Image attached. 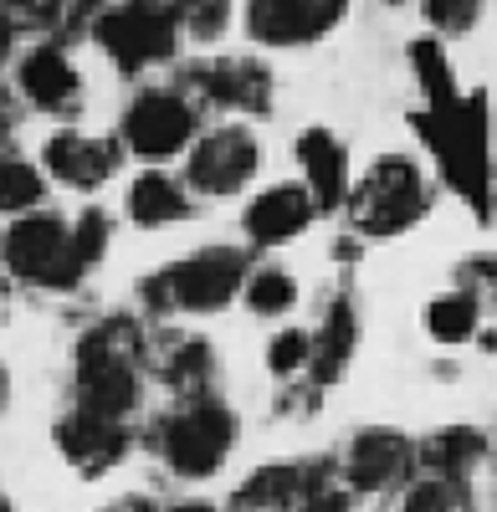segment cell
Here are the masks:
<instances>
[{
    "mask_svg": "<svg viewBox=\"0 0 497 512\" xmlns=\"http://www.w3.org/2000/svg\"><path fill=\"white\" fill-rule=\"evenodd\" d=\"M410 128H421V139L441 159L446 185L457 190L477 216H487V190H492V159H487V98L472 93L451 113H410Z\"/></svg>",
    "mask_w": 497,
    "mask_h": 512,
    "instance_id": "obj_1",
    "label": "cell"
},
{
    "mask_svg": "<svg viewBox=\"0 0 497 512\" xmlns=\"http://www.w3.org/2000/svg\"><path fill=\"white\" fill-rule=\"evenodd\" d=\"M344 205L364 241H390L426 216V180H421L416 159L390 154V159H375V169L349 190Z\"/></svg>",
    "mask_w": 497,
    "mask_h": 512,
    "instance_id": "obj_2",
    "label": "cell"
},
{
    "mask_svg": "<svg viewBox=\"0 0 497 512\" xmlns=\"http://www.w3.org/2000/svg\"><path fill=\"white\" fill-rule=\"evenodd\" d=\"M246 277V256L236 246H211V251H195L185 262L164 267L159 277H149L144 297L149 308L170 313V308H185V313H211V308H226L236 287Z\"/></svg>",
    "mask_w": 497,
    "mask_h": 512,
    "instance_id": "obj_3",
    "label": "cell"
},
{
    "mask_svg": "<svg viewBox=\"0 0 497 512\" xmlns=\"http://www.w3.org/2000/svg\"><path fill=\"white\" fill-rule=\"evenodd\" d=\"M0 256H6V267L31 282V287H77V277L88 272L77 256V241H72V226H62L57 216H21L6 241H0Z\"/></svg>",
    "mask_w": 497,
    "mask_h": 512,
    "instance_id": "obj_4",
    "label": "cell"
},
{
    "mask_svg": "<svg viewBox=\"0 0 497 512\" xmlns=\"http://www.w3.org/2000/svg\"><path fill=\"white\" fill-rule=\"evenodd\" d=\"M175 16L159 11V6H144V0H123V6L103 11L93 21V36L98 47L123 67V72H139V67H154V62H170L175 57Z\"/></svg>",
    "mask_w": 497,
    "mask_h": 512,
    "instance_id": "obj_5",
    "label": "cell"
},
{
    "mask_svg": "<svg viewBox=\"0 0 497 512\" xmlns=\"http://www.w3.org/2000/svg\"><path fill=\"white\" fill-rule=\"evenodd\" d=\"M190 139H195V108L185 103V93L144 88L129 108H123V144H129V154L144 159V164L175 159Z\"/></svg>",
    "mask_w": 497,
    "mask_h": 512,
    "instance_id": "obj_6",
    "label": "cell"
},
{
    "mask_svg": "<svg viewBox=\"0 0 497 512\" xmlns=\"http://www.w3.org/2000/svg\"><path fill=\"white\" fill-rule=\"evenodd\" d=\"M236 441V420L216 400H195L175 420H164V461L180 477H211Z\"/></svg>",
    "mask_w": 497,
    "mask_h": 512,
    "instance_id": "obj_7",
    "label": "cell"
},
{
    "mask_svg": "<svg viewBox=\"0 0 497 512\" xmlns=\"http://www.w3.org/2000/svg\"><path fill=\"white\" fill-rule=\"evenodd\" d=\"M257 164H262V149L246 128H211V134L195 139V149H190V185L200 195L221 200V195H236V190L252 185Z\"/></svg>",
    "mask_w": 497,
    "mask_h": 512,
    "instance_id": "obj_8",
    "label": "cell"
},
{
    "mask_svg": "<svg viewBox=\"0 0 497 512\" xmlns=\"http://www.w3.org/2000/svg\"><path fill=\"white\" fill-rule=\"evenodd\" d=\"M349 0H246V36L267 47H308L334 31Z\"/></svg>",
    "mask_w": 497,
    "mask_h": 512,
    "instance_id": "obj_9",
    "label": "cell"
},
{
    "mask_svg": "<svg viewBox=\"0 0 497 512\" xmlns=\"http://www.w3.org/2000/svg\"><path fill=\"white\" fill-rule=\"evenodd\" d=\"M185 82L216 108H241V113H257V118L272 108V72L262 62H241V57L195 62L185 72Z\"/></svg>",
    "mask_w": 497,
    "mask_h": 512,
    "instance_id": "obj_10",
    "label": "cell"
},
{
    "mask_svg": "<svg viewBox=\"0 0 497 512\" xmlns=\"http://www.w3.org/2000/svg\"><path fill=\"white\" fill-rule=\"evenodd\" d=\"M318 216V200L308 195V185H272L246 205V236L257 246H287L298 241Z\"/></svg>",
    "mask_w": 497,
    "mask_h": 512,
    "instance_id": "obj_11",
    "label": "cell"
},
{
    "mask_svg": "<svg viewBox=\"0 0 497 512\" xmlns=\"http://www.w3.org/2000/svg\"><path fill=\"white\" fill-rule=\"evenodd\" d=\"M57 446H62V456L77 466V472L98 477V472H108L123 451H129V436H123L118 415H98V410L82 405L77 415H67L57 425Z\"/></svg>",
    "mask_w": 497,
    "mask_h": 512,
    "instance_id": "obj_12",
    "label": "cell"
},
{
    "mask_svg": "<svg viewBox=\"0 0 497 512\" xmlns=\"http://www.w3.org/2000/svg\"><path fill=\"white\" fill-rule=\"evenodd\" d=\"M118 144L108 139H88V134H52L47 149H41V164H47V175L72 185V190H98L113 169H118Z\"/></svg>",
    "mask_w": 497,
    "mask_h": 512,
    "instance_id": "obj_13",
    "label": "cell"
},
{
    "mask_svg": "<svg viewBox=\"0 0 497 512\" xmlns=\"http://www.w3.org/2000/svg\"><path fill=\"white\" fill-rule=\"evenodd\" d=\"M416 466V446L400 431H359L349 446V482L359 492H390L410 477Z\"/></svg>",
    "mask_w": 497,
    "mask_h": 512,
    "instance_id": "obj_14",
    "label": "cell"
},
{
    "mask_svg": "<svg viewBox=\"0 0 497 512\" xmlns=\"http://www.w3.org/2000/svg\"><path fill=\"white\" fill-rule=\"evenodd\" d=\"M21 93L41 113H72L77 98H82V77L72 72L67 52L47 41V47H31L26 52V62H21Z\"/></svg>",
    "mask_w": 497,
    "mask_h": 512,
    "instance_id": "obj_15",
    "label": "cell"
},
{
    "mask_svg": "<svg viewBox=\"0 0 497 512\" xmlns=\"http://www.w3.org/2000/svg\"><path fill=\"white\" fill-rule=\"evenodd\" d=\"M298 164H303V180H308V195L318 200V210H334L349 200V159L328 128H308L298 139Z\"/></svg>",
    "mask_w": 497,
    "mask_h": 512,
    "instance_id": "obj_16",
    "label": "cell"
},
{
    "mask_svg": "<svg viewBox=\"0 0 497 512\" xmlns=\"http://www.w3.org/2000/svg\"><path fill=\"white\" fill-rule=\"evenodd\" d=\"M328 466L323 461H308V466H267V472L252 477V487H241V507H252V512H272V507H293L298 497H313L318 482Z\"/></svg>",
    "mask_w": 497,
    "mask_h": 512,
    "instance_id": "obj_17",
    "label": "cell"
},
{
    "mask_svg": "<svg viewBox=\"0 0 497 512\" xmlns=\"http://www.w3.org/2000/svg\"><path fill=\"white\" fill-rule=\"evenodd\" d=\"M354 338H359L354 303H349V297H334V303H328V313H323L318 338H313V359H308L313 374H318V384H328V379L344 374V364H349V354H354Z\"/></svg>",
    "mask_w": 497,
    "mask_h": 512,
    "instance_id": "obj_18",
    "label": "cell"
},
{
    "mask_svg": "<svg viewBox=\"0 0 497 512\" xmlns=\"http://www.w3.org/2000/svg\"><path fill=\"white\" fill-rule=\"evenodd\" d=\"M190 216V200L185 190L170 180V175H159V169H149V175H139L129 185V221L154 231V226H170V221H185Z\"/></svg>",
    "mask_w": 497,
    "mask_h": 512,
    "instance_id": "obj_19",
    "label": "cell"
},
{
    "mask_svg": "<svg viewBox=\"0 0 497 512\" xmlns=\"http://www.w3.org/2000/svg\"><path fill=\"white\" fill-rule=\"evenodd\" d=\"M477 323H482V308H477V297L467 287L441 292L426 308V333L436 338V344H467V338L477 333Z\"/></svg>",
    "mask_w": 497,
    "mask_h": 512,
    "instance_id": "obj_20",
    "label": "cell"
},
{
    "mask_svg": "<svg viewBox=\"0 0 497 512\" xmlns=\"http://www.w3.org/2000/svg\"><path fill=\"white\" fill-rule=\"evenodd\" d=\"M410 67H416V77H421L426 113H451L462 103L457 82H451V72H446V52L436 47V41H410Z\"/></svg>",
    "mask_w": 497,
    "mask_h": 512,
    "instance_id": "obj_21",
    "label": "cell"
},
{
    "mask_svg": "<svg viewBox=\"0 0 497 512\" xmlns=\"http://www.w3.org/2000/svg\"><path fill=\"white\" fill-rule=\"evenodd\" d=\"M482 451H487V441L477 431H441L426 441V461L441 477H467V466L482 461Z\"/></svg>",
    "mask_w": 497,
    "mask_h": 512,
    "instance_id": "obj_22",
    "label": "cell"
},
{
    "mask_svg": "<svg viewBox=\"0 0 497 512\" xmlns=\"http://www.w3.org/2000/svg\"><path fill=\"white\" fill-rule=\"evenodd\" d=\"M246 303H252V313H262V318H277V313H287L298 303V287L282 267H262V272L246 277Z\"/></svg>",
    "mask_w": 497,
    "mask_h": 512,
    "instance_id": "obj_23",
    "label": "cell"
},
{
    "mask_svg": "<svg viewBox=\"0 0 497 512\" xmlns=\"http://www.w3.org/2000/svg\"><path fill=\"white\" fill-rule=\"evenodd\" d=\"M170 16L195 41H216L231 26V0H170Z\"/></svg>",
    "mask_w": 497,
    "mask_h": 512,
    "instance_id": "obj_24",
    "label": "cell"
},
{
    "mask_svg": "<svg viewBox=\"0 0 497 512\" xmlns=\"http://www.w3.org/2000/svg\"><path fill=\"white\" fill-rule=\"evenodd\" d=\"M41 195H47V185H41V175L31 164H21V159L0 164V210L6 216H26V210H36Z\"/></svg>",
    "mask_w": 497,
    "mask_h": 512,
    "instance_id": "obj_25",
    "label": "cell"
},
{
    "mask_svg": "<svg viewBox=\"0 0 497 512\" xmlns=\"http://www.w3.org/2000/svg\"><path fill=\"white\" fill-rule=\"evenodd\" d=\"M405 512H467V497H462V477H431V482H416L405 497Z\"/></svg>",
    "mask_w": 497,
    "mask_h": 512,
    "instance_id": "obj_26",
    "label": "cell"
},
{
    "mask_svg": "<svg viewBox=\"0 0 497 512\" xmlns=\"http://www.w3.org/2000/svg\"><path fill=\"white\" fill-rule=\"evenodd\" d=\"M211 349L200 344V338H180V349H175V359L164 364V379L170 384H180V390H195V384H205L211 379Z\"/></svg>",
    "mask_w": 497,
    "mask_h": 512,
    "instance_id": "obj_27",
    "label": "cell"
},
{
    "mask_svg": "<svg viewBox=\"0 0 497 512\" xmlns=\"http://www.w3.org/2000/svg\"><path fill=\"white\" fill-rule=\"evenodd\" d=\"M11 26H36V31H62L72 21V0H6Z\"/></svg>",
    "mask_w": 497,
    "mask_h": 512,
    "instance_id": "obj_28",
    "label": "cell"
},
{
    "mask_svg": "<svg viewBox=\"0 0 497 512\" xmlns=\"http://www.w3.org/2000/svg\"><path fill=\"white\" fill-rule=\"evenodd\" d=\"M457 287H467L477 297V308L497 313V256H467L457 267Z\"/></svg>",
    "mask_w": 497,
    "mask_h": 512,
    "instance_id": "obj_29",
    "label": "cell"
},
{
    "mask_svg": "<svg viewBox=\"0 0 497 512\" xmlns=\"http://www.w3.org/2000/svg\"><path fill=\"white\" fill-rule=\"evenodd\" d=\"M482 16V0H426V21L446 36H467Z\"/></svg>",
    "mask_w": 497,
    "mask_h": 512,
    "instance_id": "obj_30",
    "label": "cell"
},
{
    "mask_svg": "<svg viewBox=\"0 0 497 512\" xmlns=\"http://www.w3.org/2000/svg\"><path fill=\"white\" fill-rule=\"evenodd\" d=\"M72 241H77L82 267H93L98 256L108 251V216H103V210H82L77 226H72Z\"/></svg>",
    "mask_w": 497,
    "mask_h": 512,
    "instance_id": "obj_31",
    "label": "cell"
},
{
    "mask_svg": "<svg viewBox=\"0 0 497 512\" xmlns=\"http://www.w3.org/2000/svg\"><path fill=\"white\" fill-rule=\"evenodd\" d=\"M308 359H313V338L308 333L287 328V333L272 338V374H298Z\"/></svg>",
    "mask_w": 497,
    "mask_h": 512,
    "instance_id": "obj_32",
    "label": "cell"
},
{
    "mask_svg": "<svg viewBox=\"0 0 497 512\" xmlns=\"http://www.w3.org/2000/svg\"><path fill=\"white\" fill-rule=\"evenodd\" d=\"M11 41H16V26H11L6 11H0V67H6V57H11Z\"/></svg>",
    "mask_w": 497,
    "mask_h": 512,
    "instance_id": "obj_33",
    "label": "cell"
},
{
    "mask_svg": "<svg viewBox=\"0 0 497 512\" xmlns=\"http://www.w3.org/2000/svg\"><path fill=\"white\" fill-rule=\"evenodd\" d=\"M303 512H349V507H344L339 497H308V507H303Z\"/></svg>",
    "mask_w": 497,
    "mask_h": 512,
    "instance_id": "obj_34",
    "label": "cell"
},
{
    "mask_svg": "<svg viewBox=\"0 0 497 512\" xmlns=\"http://www.w3.org/2000/svg\"><path fill=\"white\" fill-rule=\"evenodd\" d=\"M108 512H149V502L134 497V502H118V507H108Z\"/></svg>",
    "mask_w": 497,
    "mask_h": 512,
    "instance_id": "obj_35",
    "label": "cell"
},
{
    "mask_svg": "<svg viewBox=\"0 0 497 512\" xmlns=\"http://www.w3.org/2000/svg\"><path fill=\"white\" fill-rule=\"evenodd\" d=\"M175 512H211V507H200V502H185V507H175Z\"/></svg>",
    "mask_w": 497,
    "mask_h": 512,
    "instance_id": "obj_36",
    "label": "cell"
},
{
    "mask_svg": "<svg viewBox=\"0 0 497 512\" xmlns=\"http://www.w3.org/2000/svg\"><path fill=\"white\" fill-rule=\"evenodd\" d=\"M0 512H11V502H6V492H0Z\"/></svg>",
    "mask_w": 497,
    "mask_h": 512,
    "instance_id": "obj_37",
    "label": "cell"
},
{
    "mask_svg": "<svg viewBox=\"0 0 497 512\" xmlns=\"http://www.w3.org/2000/svg\"><path fill=\"white\" fill-rule=\"evenodd\" d=\"M0 400H6V374H0Z\"/></svg>",
    "mask_w": 497,
    "mask_h": 512,
    "instance_id": "obj_38",
    "label": "cell"
},
{
    "mask_svg": "<svg viewBox=\"0 0 497 512\" xmlns=\"http://www.w3.org/2000/svg\"><path fill=\"white\" fill-rule=\"evenodd\" d=\"M390 6H400V0H390Z\"/></svg>",
    "mask_w": 497,
    "mask_h": 512,
    "instance_id": "obj_39",
    "label": "cell"
}]
</instances>
